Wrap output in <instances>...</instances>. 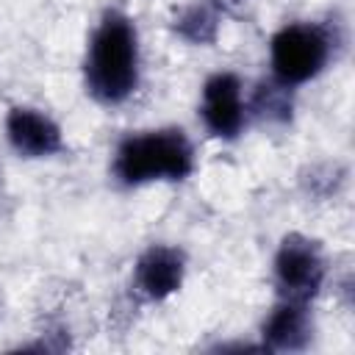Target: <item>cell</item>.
Instances as JSON below:
<instances>
[{"instance_id":"1","label":"cell","mask_w":355,"mask_h":355,"mask_svg":"<svg viewBox=\"0 0 355 355\" xmlns=\"http://www.w3.org/2000/svg\"><path fill=\"white\" fill-rule=\"evenodd\" d=\"M86 92L103 105L125 103L139 86V33L133 19L108 8L92 31L83 61Z\"/></svg>"},{"instance_id":"2","label":"cell","mask_w":355,"mask_h":355,"mask_svg":"<svg viewBox=\"0 0 355 355\" xmlns=\"http://www.w3.org/2000/svg\"><path fill=\"white\" fill-rule=\"evenodd\" d=\"M111 169L122 186L186 180L194 172V147L180 128L141 130L119 141Z\"/></svg>"},{"instance_id":"3","label":"cell","mask_w":355,"mask_h":355,"mask_svg":"<svg viewBox=\"0 0 355 355\" xmlns=\"http://www.w3.org/2000/svg\"><path fill=\"white\" fill-rule=\"evenodd\" d=\"M330 50L333 44H330L327 28L316 22L283 25L269 42L272 78L286 89L302 86L327 67Z\"/></svg>"},{"instance_id":"4","label":"cell","mask_w":355,"mask_h":355,"mask_svg":"<svg viewBox=\"0 0 355 355\" xmlns=\"http://www.w3.org/2000/svg\"><path fill=\"white\" fill-rule=\"evenodd\" d=\"M327 275V263L319 241L288 233L275 252V288L280 300L311 305Z\"/></svg>"},{"instance_id":"5","label":"cell","mask_w":355,"mask_h":355,"mask_svg":"<svg viewBox=\"0 0 355 355\" xmlns=\"http://www.w3.org/2000/svg\"><path fill=\"white\" fill-rule=\"evenodd\" d=\"M244 97L241 80L233 72H216L202 86L200 116L211 136L216 139H236L244 128Z\"/></svg>"},{"instance_id":"6","label":"cell","mask_w":355,"mask_h":355,"mask_svg":"<svg viewBox=\"0 0 355 355\" xmlns=\"http://www.w3.org/2000/svg\"><path fill=\"white\" fill-rule=\"evenodd\" d=\"M183 275H186V255L178 247L150 244L133 266V286L141 297L161 302L183 286Z\"/></svg>"},{"instance_id":"7","label":"cell","mask_w":355,"mask_h":355,"mask_svg":"<svg viewBox=\"0 0 355 355\" xmlns=\"http://www.w3.org/2000/svg\"><path fill=\"white\" fill-rule=\"evenodd\" d=\"M6 136L11 147L25 158H50L61 153V128L39 108L17 105L6 116Z\"/></svg>"},{"instance_id":"8","label":"cell","mask_w":355,"mask_h":355,"mask_svg":"<svg viewBox=\"0 0 355 355\" xmlns=\"http://www.w3.org/2000/svg\"><path fill=\"white\" fill-rule=\"evenodd\" d=\"M261 336H263V347L266 349H277V352L302 349L311 341V313H308V305L280 300L272 308V313L266 316V322L261 327Z\"/></svg>"},{"instance_id":"9","label":"cell","mask_w":355,"mask_h":355,"mask_svg":"<svg viewBox=\"0 0 355 355\" xmlns=\"http://www.w3.org/2000/svg\"><path fill=\"white\" fill-rule=\"evenodd\" d=\"M175 28L183 39L194 44H208L216 39V14L208 6H191L178 17Z\"/></svg>"}]
</instances>
